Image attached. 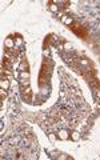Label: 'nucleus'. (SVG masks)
<instances>
[{"instance_id": "f257e3e1", "label": "nucleus", "mask_w": 100, "mask_h": 160, "mask_svg": "<svg viewBox=\"0 0 100 160\" xmlns=\"http://www.w3.org/2000/svg\"><path fill=\"white\" fill-rule=\"evenodd\" d=\"M73 31L75 35H78L79 38H83V39H87L88 36V31H87V28L86 27H83V26H79V24H72L71 27H69Z\"/></svg>"}, {"instance_id": "f03ea898", "label": "nucleus", "mask_w": 100, "mask_h": 160, "mask_svg": "<svg viewBox=\"0 0 100 160\" xmlns=\"http://www.w3.org/2000/svg\"><path fill=\"white\" fill-rule=\"evenodd\" d=\"M49 75H51V69L47 67V63H43L42 67V72H40V86H43L44 83H47V80L49 79Z\"/></svg>"}, {"instance_id": "7ed1b4c3", "label": "nucleus", "mask_w": 100, "mask_h": 160, "mask_svg": "<svg viewBox=\"0 0 100 160\" xmlns=\"http://www.w3.org/2000/svg\"><path fill=\"white\" fill-rule=\"evenodd\" d=\"M3 68L4 69H8V71H11V69H12V64H11V62H9L8 58L3 60Z\"/></svg>"}, {"instance_id": "20e7f679", "label": "nucleus", "mask_w": 100, "mask_h": 160, "mask_svg": "<svg viewBox=\"0 0 100 160\" xmlns=\"http://www.w3.org/2000/svg\"><path fill=\"white\" fill-rule=\"evenodd\" d=\"M58 136H59L60 139H68L69 135H68V132H67V131H60Z\"/></svg>"}]
</instances>
